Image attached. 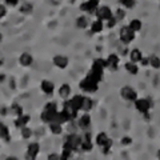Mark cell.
I'll return each instance as SVG.
<instances>
[{"mask_svg":"<svg viewBox=\"0 0 160 160\" xmlns=\"http://www.w3.org/2000/svg\"><path fill=\"white\" fill-rule=\"evenodd\" d=\"M2 39H3V36H2V33H0V42H2Z\"/></svg>","mask_w":160,"mask_h":160,"instance_id":"7bdbcfd3","label":"cell"},{"mask_svg":"<svg viewBox=\"0 0 160 160\" xmlns=\"http://www.w3.org/2000/svg\"><path fill=\"white\" fill-rule=\"evenodd\" d=\"M63 111L68 115L69 120H73L75 118H78V109L72 106L71 100H66L63 104Z\"/></svg>","mask_w":160,"mask_h":160,"instance_id":"52a82bcc","label":"cell"},{"mask_svg":"<svg viewBox=\"0 0 160 160\" xmlns=\"http://www.w3.org/2000/svg\"><path fill=\"white\" fill-rule=\"evenodd\" d=\"M129 28L132 29L133 32H139L140 29H142V22H140L139 19H132L131 22H129Z\"/></svg>","mask_w":160,"mask_h":160,"instance_id":"cb8c5ba5","label":"cell"},{"mask_svg":"<svg viewBox=\"0 0 160 160\" xmlns=\"http://www.w3.org/2000/svg\"><path fill=\"white\" fill-rule=\"evenodd\" d=\"M158 156H159V158H160V151H159V152H158Z\"/></svg>","mask_w":160,"mask_h":160,"instance_id":"f6af8a7d","label":"cell"},{"mask_svg":"<svg viewBox=\"0 0 160 160\" xmlns=\"http://www.w3.org/2000/svg\"><path fill=\"white\" fill-rule=\"evenodd\" d=\"M20 132H22V136H23L24 139H29V138L32 136V129L28 128L27 126H24V127L20 128Z\"/></svg>","mask_w":160,"mask_h":160,"instance_id":"f546056e","label":"cell"},{"mask_svg":"<svg viewBox=\"0 0 160 160\" xmlns=\"http://www.w3.org/2000/svg\"><path fill=\"white\" fill-rule=\"evenodd\" d=\"M9 111H11L12 115H15V116H20V115L23 113V108L19 106V104H12L11 108H9Z\"/></svg>","mask_w":160,"mask_h":160,"instance_id":"f1b7e54d","label":"cell"},{"mask_svg":"<svg viewBox=\"0 0 160 160\" xmlns=\"http://www.w3.org/2000/svg\"><path fill=\"white\" fill-rule=\"evenodd\" d=\"M92 148H93V144L91 142V133H86L82 140V144H80V149L89 152V151H92Z\"/></svg>","mask_w":160,"mask_h":160,"instance_id":"9c48e42d","label":"cell"},{"mask_svg":"<svg viewBox=\"0 0 160 160\" xmlns=\"http://www.w3.org/2000/svg\"><path fill=\"white\" fill-rule=\"evenodd\" d=\"M111 147H112V140H111V139H108V140H107V143L102 147V148H103V152H104V153H107L109 149H111Z\"/></svg>","mask_w":160,"mask_h":160,"instance_id":"d590c367","label":"cell"},{"mask_svg":"<svg viewBox=\"0 0 160 160\" xmlns=\"http://www.w3.org/2000/svg\"><path fill=\"white\" fill-rule=\"evenodd\" d=\"M83 98L82 95H75V96L71 99V103H72V106L75 107L79 111V109H82V104H83Z\"/></svg>","mask_w":160,"mask_h":160,"instance_id":"44dd1931","label":"cell"},{"mask_svg":"<svg viewBox=\"0 0 160 160\" xmlns=\"http://www.w3.org/2000/svg\"><path fill=\"white\" fill-rule=\"evenodd\" d=\"M33 9L32 7V4H29V3H24L22 4V7H20V12L22 13H29Z\"/></svg>","mask_w":160,"mask_h":160,"instance_id":"4dcf8cb0","label":"cell"},{"mask_svg":"<svg viewBox=\"0 0 160 160\" xmlns=\"http://www.w3.org/2000/svg\"><path fill=\"white\" fill-rule=\"evenodd\" d=\"M40 151L39 143H31L27 147V159H36L38 153Z\"/></svg>","mask_w":160,"mask_h":160,"instance_id":"30bf717a","label":"cell"},{"mask_svg":"<svg viewBox=\"0 0 160 160\" xmlns=\"http://www.w3.org/2000/svg\"><path fill=\"white\" fill-rule=\"evenodd\" d=\"M2 64H3V60H0V66H2Z\"/></svg>","mask_w":160,"mask_h":160,"instance_id":"ee69618b","label":"cell"},{"mask_svg":"<svg viewBox=\"0 0 160 160\" xmlns=\"http://www.w3.org/2000/svg\"><path fill=\"white\" fill-rule=\"evenodd\" d=\"M96 18L100 19V20H107L112 16V11H111V8L107 7V6H102V7H98L96 9Z\"/></svg>","mask_w":160,"mask_h":160,"instance_id":"8992f818","label":"cell"},{"mask_svg":"<svg viewBox=\"0 0 160 160\" xmlns=\"http://www.w3.org/2000/svg\"><path fill=\"white\" fill-rule=\"evenodd\" d=\"M108 139H109V138H108V135H107L106 132H100V133L96 135V144H98L99 147H103L104 144L107 143Z\"/></svg>","mask_w":160,"mask_h":160,"instance_id":"7402d4cb","label":"cell"},{"mask_svg":"<svg viewBox=\"0 0 160 160\" xmlns=\"http://www.w3.org/2000/svg\"><path fill=\"white\" fill-rule=\"evenodd\" d=\"M29 120H31V118L28 116V115H20V116H18V119L15 120V126H16L18 128H22L24 126H27V124L29 123Z\"/></svg>","mask_w":160,"mask_h":160,"instance_id":"9a60e30c","label":"cell"},{"mask_svg":"<svg viewBox=\"0 0 160 160\" xmlns=\"http://www.w3.org/2000/svg\"><path fill=\"white\" fill-rule=\"evenodd\" d=\"M44 109H46V111H58V109H56V103H55V102L47 103L46 106H44Z\"/></svg>","mask_w":160,"mask_h":160,"instance_id":"e575fe53","label":"cell"},{"mask_svg":"<svg viewBox=\"0 0 160 160\" xmlns=\"http://www.w3.org/2000/svg\"><path fill=\"white\" fill-rule=\"evenodd\" d=\"M82 140H83V138L82 136H79L78 133H69L68 136L66 138V142H68L69 144H71V147L73 148V151L75 149H78V148H80V144H82Z\"/></svg>","mask_w":160,"mask_h":160,"instance_id":"ba28073f","label":"cell"},{"mask_svg":"<svg viewBox=\"0 0 160 160\" xmlns=\"http://www.w3.org/2000/svg\"><path fill=\"white\" fill-rule=\"evenodd\" d=\"M124 68L127 69V71L131 73V75H136L139 72V67L135 64L133 62H129V63H126V66H124Z\"/></svg>","mask_w":160,"mask_h":160,"instance_id":"d4e9b609","label":"cell"},{"mask_svg":"<svg viewBox=\"0 0 160 160\" xmlns=\"http://www.w3.org/2000/svg\"><path fill=\"white\" fill-rule=\"evenodd\" d=\"M103 28H104V24H103V20H100V19H96L91 24V32L92 33H100L103 31Z\"/></svg>","mask_w":160,"mask_h":160,"instance_id":"ac0fdd59","label":"cell"},{"mask_svg":"<svg viewBox=\"0 0 160 160\" xmlns=\"http://www.w3.org/2000/svg\"><path fill=\"white\" fill-rule=\"evenodd\" d=\"M148 60H149V66H151L152 68H155V69H159L160 68V58L159 56H151V58H148Z\"/></svg>","mask_w":160,"mask_h":160,"instance_id":"83f0119b","label":"cell"},{"mask_svg":"<svg viewBox=\"0 0 160 160\" xmlns=\"http://www.w3.org/2000/svg\"><path fill=\"white\" fill-rule=\"evenodd\" d=\"M99 2L100 0H87V2L80 4V9H82L83 12L95 13L96 12V9H98V7H99Z\"/></svg>","mask_w":160,"mask_h":160,"instance_id":"277c9868","label":"cell"},{"mask_svg":"<svg viewBox=\"0 0 160 160\" xmlns=\"http://www.w3.org/2000/svg\"><path fill=\"white\" fill-rule=\"evenodd\" d=\"M7 7H16L19 4V0H4Z\"/></svg>","mask_w":160,"mask_h":160,"instance_id":"8d00e7d4","label":"cell"},{"mask_svg":"<svg viewBox=\"0 0 160 160\" xmlns=\"http://www.w3.org/2000/svg\"><path fill=\"white\" fill-rule=\"evenodd\" d=\"M48 159H60V156H59V155H56V153H51L48 156Z\"/></svg>","mask_w":160,"mask_h":160,"instance_id":"b9f144b4","label":"cell"},{"mask_svg":"<svg viewBox=\"0 0 160 160\" xmlns=\"http://www.w3.org/2000/svg\"><path fill=\"white\" fill-rule=\"evenodd\" d=\"M6 15H7V7L4 4H0V20L6 16Z\"/></svg>","mask_w":160,"mask_h":160,"instance_id":"74e56055","label":"cell"},{"mask_svg":"<svg viewBox=\"0 0 160 160\" xmlns=\"http://www.w3.org/2000/svg\"><path fill=\"white\" fill-rule=\"evenodd\" d=\"M140 63H142L143 66H148V64H149V60H148V58H146V59H142V60H140Z\"/></svg>","mask_w":160,"mask_h":160,"instance_id":"60d3db41","label":"cell"},{"mask_svg":"<svg viewBox=\"0 0 160 160\" xmlns=\"http://www.w3.org/2000/svg\"><path fill=\"white\" fill-rule=\"evenodd\" d=\"M69 93H71V87H69V84H63V86L60 87V89H59L60 98L67 99L69 96Z\"/></svg>","mask_w":160,"mask_h":160,"instance_id":"603a6c76","label":"cell"},{"mask_svg":"<svg viewBox=\"0 0 160 160\" xmlns=\"http://www.w3.org/2000/svg\"><path fill=\"white\" fill-rule=\"evenodd\" d=\"M76 26H78V28H82V29L87 28L88 27V19L86 16H79L76 19Z\"/></svg>","mask_w":160,"mask_h":160,"instance_id":"4316f807","label":"cell"},{"mask_svg":"<svg viewBox=\"0 0 160 160\" xmlns=\"http://www.w3.org/2000/svg\"><path fill=\"white\" fill-rule=\"evenodd\" d=\"M72 153H73V151H71V149L63 148V152H62V155H60V159H69L72 156Z\"/></svg>","mask_w":160,"mask_h":160,"instance_id":"d6a6232c","label":"cell"},{"mask_svg":"<svg viewBox=\"0 0 160 160\" xmlns=\"http://www.w3.org/2000/svg\"><path fill=\"white\" fill-rule=\"evenodd\" d=\"M119 36H120V40H122L124 44H129L135 39V32L128 26H124V27L120 28Z\"/></svg>","mask_w":160,"mask_h":160,"instance_id":"7a4b0ae2","label":"cell"},{"mask_svg":"<svg viewBox=\"0 0 160 160\" xmlns=\"http://www.w3.org/2000/svg\"><path fill=\"white\" fill-rule=\"evenodd\" d=\"M49 128H51V132L53 135H60L63 132V128H62V124L60 123H49Z\"/></svg>","mask_w":160,"mask_h":160,"instance_id":"484cf974","label":"cell"},{"mask_svg":"<svg viewBox=\"0 0 160 160\" xmlns=\"http://www.w3.org/2000/svg\"><path fill=\"white\" fill-rule=\"evenodd\" d=\"M116 23H118V20H116V18H115L113 15H112V16L107 20V27H108V28H113L115 26H116Z\"/></svg>","mask_w":160,"mask_h":160,"instance_id":"836d02e7","label":"cell"},{"mask_svg":"<svg viewBox=\"0 0 160 160\" xmlns=\"http://www.w3.org/2000/svg\"><path fill=\"white\" fill-rule=\"evenodd\" d=\"M119 2L122 3L126 8H128V9L133 8V7H135V4H136V0H119Z\"/></svg>","mask_w":160,"mask_h":160,"instance_id":"1f68e13d","label":"cell"},{"mask_svg":"<svg viewBox=\"0 0 160 160\" xmlns=\"http://www.w3.org/2000/svg\"><path fill=\"white\" fill-rule=\"evenodd\" d=\"M89 124H91V116H89L88 113H84L83 116L79 118V127L80 128L86 129L89 127Z\"/></svg>","mask_w":160,"mask_h":160,"instance_id":"2e32d148","label":"cell"},{"mask_svg":"<svg viewBox=\"0 0 160 160\" xmlns=\"http://www.w3.org/2000/svg\"><path fill=\"white\" fill-rule=\"evenodd\" d=\"M120 96L124 100H128V102H135L138 99V92L135 91L132 87H123L122 91H120Z\"/></svg>","mask_w":160,"mask_h":160,"instance_id":"5b68a950","label":"cell"},{"mask_svg":"<svg viewBox=\"0 0 160 160\" xmlns=\"http://www.w3.org/2000/svg\"><path fill=\"white\" fill-rule=\"evenodd\" d=\"M99 83L100 82L91 73V71H89L87 76L84 78L82 82H80L79 87L84 92H96L98 89H99Z\"/></svg>","mask_w":160,"mask_h":160,"instance_id":"6da1fadb","label":"cell"},{"mask_svg":"<svg viewBox=\"0 0 160 160\" xmlns=\"http://www.w3.org/2000/svg\"><path fill=\"white\" fill-rule=\"evenodd\" d=\"M119 67V56L116 53H111L107 58V68L111 71H116Z\"/></svg>","mask_w":160,"mask_h":160,"instance_id":"8fae6325","label":"cell"},{"mask_svg":"<svg viewBox=\"0 0 160 160\" xmlns=\"http://www.w3.org/2000/svg\"><path fill=\"white\" fill-rule=\"evenodd\" d=\"M131 143H132V139L129 138V136H124L122 139V144H123V146H129Z\"/></svg>","mask_w":160,"mask_h":160,"instance_id":"ab89813d","label":"cell"},{"mask_svg":"<svg viewBox=\"0 0 160 160\" xmlns=\"http://www.w3.org/2000/svg\"><path fill=\"white\" fill-rule=\"evenodd\" d=\"M40 86H42V91L47 95H51L55 91V84L52 82H49V80H43Z\"/></svg>","mask_w":160,"mask_h":160,"instance_id":"5bb4252c","label":"cell"},{"mask_svg":"<svg viewBox=\"0 0 160 160\" xmlns=\"http://www.w3.org/2000/svg\"><path fill=\"white\" fill-rule=\"evenodd\" d=\"M93 107V102H92V99L91 98H88V96H84L83 98V104H82V109L84 112H88V111H91Z\"/></svg>","mask_w":160,"mask_h":160,"instance_id":"d6986e66","label":"cell"},{"mask_svg":"<svg viewBox=\"0 0 160 160\" xmlns=\"http://www.w3.org/2000/svg\"><path fill=\"white\" fill-rule=\"evenodd\" d=\"M124 15H126V13H124L123 9H118L116 13H115V18H116V20L119 22V20H122V19L124 18Z\"/></svg>","mask_w":160,"mask_h":160,"instance_id":"f35d334b","label":"cell"},{"mask_svg":"<svg viewBox=\"0 0 160 160\" xmlns=\"http://www.w3.org/2000/svg\"><path fill=\"white\" fill-rule=\"evenodd\" d=\"M32 62H33V58L28 52L22 53V55H20V58H19V63L22 64L23 67H29L32 64Z\"/></svg>","mask_w":160,"mask_h":160,"instance_id":"4fadbf2b","label":"cell"},{"mask_svg":"<svg viewBox=\"0 0 160 160\" xmlns=\"http://www.w3.org/2000/svg\"><path fill=\"white\" fill-rule=\"evenodd\" d=\"M0 139L6 140V142H9L11 140V136H9V129L4 123L0 122Z\"/></svg>","mask_w":160,"mask_h":160,"instance_id":"e0dca14e","label":"cell"},{"mask_svg":"<svg viewBox=\"0 0 160 160\" xmlns=\"http://www.w3.org/2000/svg\"><path fill=\"white\" fill-rule=\"evenodd\" d=\"M129 56H131V62L133 63H140V60L143 59V55H142V51L138 48H135L131 51V53H129Z\"/></svg>","mask_w":160,"mask_h":160,"instance_id":"ffe728a7","label":"cell"},{"mask_svg":"<svg viewBox=\"0 0 160 160\" xmlns=\"http://www.w3.org/2000/svg\"><path fill=\"white\" fill-rule=\"evenodd\" d=\"M52 62H53V64L58 68H62V69H64V68L68 66V58L62 56V55H56V56L53 58Z\"/></svg>","mask_w":160,"mask_h":160,"instance_id":"7c38bea8","label":"cell"},{"mask_svg":"<svg viewBox=\"0 0 160 160\" xmlns=\"http://www.w3.org/2000/svg\"><path fill=\"white\" fill-rule=\"evenodd\" d=\"M135 107L139 112L142 113H148L149 108L152 107V102L148 99H136L135 100Z\"/></svg>","mask_w":160,"mask_h":160,"instance_id":"3957f363","label":"cell"}]
</instances>
